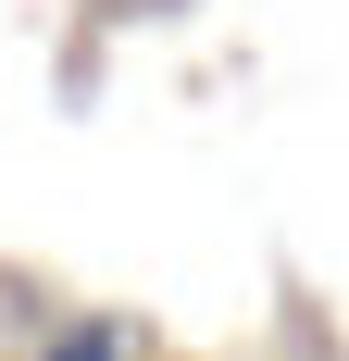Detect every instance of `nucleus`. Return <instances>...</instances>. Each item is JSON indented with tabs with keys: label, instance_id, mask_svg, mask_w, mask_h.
Instances as JSON below:
<instances>
[{
	"label": "nucleus",
	"instance_id": "obj_1",
	"mask_svg": "<svg viewBox=\"0 0 349 361\" xmlns=\"http://www.w3.org/2000/svg\"><path fill=\"white\" fill-rule=\"evenodd\" d=\"M37 361H138V336H125V324H50Z\"/></svg>",
	"mask_w": 349,
	"mask_h": 361
}]
</instances>
